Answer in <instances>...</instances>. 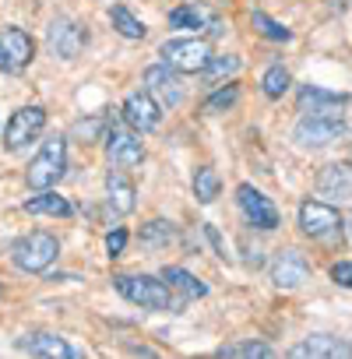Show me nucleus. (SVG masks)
Masks as SVG:
<instances>
[{"instance_id": "f257e3e1", "label": "nucleus", "mask_w": 352, "mask_h": 359, "mask_svg": "<svg viewBox=\"0 0 352 359\" xmlns=\"http://www.w3.org/2000/svg\"><path fill=\"white\" fill-rule=\"evenodd\" d=\"M113 285L123 299L141 310H180L184 299H172V289L155 275H113Z\"/></svg>"}, {"instance_id": "f03ea898", "label": "nucleus", "mask_w": 352, "mask_h": 359, "mask_svg": "<svg viewBox=\"0 0 352 359\" xmlns=\"http://www.w3.org/2000/svg\"><path fill=\"white\" fill-rule=\"evenodd\" d=\"M64 169H67V141H64L60 134H53L50 141H43V148H39L36 158L29 162L25 180H29L32 191H50L57 180L64 176Z\"/></svg>"}, {"instance_id": "7ed1b4c3", "label": "nucleus", "mask_w": 352, "mask_h": 359, "mask_svg": "<svg viewBox=\"0 0 352 359\" xmlns=\"http://www.w3.org/2000/svg\"><path fill=\"white\" fill-rule=\"evenodd\" d=\"M345 120L338 116V109H324V113H303L299 123L292 127V137L299 148H327L338 137H345Z\"/></svg>"}, {"instance_id": "20e7f679", "label": "nucleus", "mask_w": 352, "mask_h": 359, "mask_svg": "<svg viewBox=\"0 0 352 359\" xmlns=\"http://www.w3.org/2000/svg\"><path fill=\"white\" fill-rule=\"evenodd\" d=\"M57 254H60L57 236H53V233H43V229L18 236L15 247H11V261H15L22 271H32V275L46 271V268L57 261Z\"/></svg>"}, {"instance_id": "39448f33", "label": "nucleus", "mask_w": 352, "mask_h": 359, "mask_svg": "<svg viewBox=\"0 0 352 359\" xmlns=\"http://www.w3.org/2000/svg\"><path fill=\"white\" fill-rule=\"evenodd\" d=\"M162 60L176 71V74H201L205 71V64L212 60V50H208V43L205 39H165L162 43Z\"/></svg>"}, {"instance_id": "423d86ee", "label": "nucleus", "mask_w": 352, "mask_h": 359, "mask_svg": "<svg viewBox=\"0 0 352 359\" xmlns=\"http://www.w3.org/2000/svg\"><path fill=\"white\" fill-rule=\"evenodd\" d=\"M299 229L310 240L331 243V240H341V215L327 201H303L299 205Z\"/></svg>"}, {"instance_id": "0eeeda50", "label": "nucleus", "mask_w": 352, "mask_h": 359, "mask_svg": "<svg viewBox=\"0 0 352 359\" xmlns=\"http://www.w3.org/2000/svg\"><path fill=\"white\" fill-rule=\"evenodd\" d=\"M36 57V43L25 29L18 25H8V29H0V71H8V74H22Z\"/></svg>"}, {"instance_id": "6e6552de", "label": "nucleus", "mask_w": 352, "mask_h": 359, "mask_svg": "<svg viewBox=\"0 0 352 359\" xmlns=\"http://www.w3.org/2000/svg\"><path fill=\"white\" fill-rule=\"evenodd\" d=\"M43 127H46V109H43V106H22V109H15L11 120H8L4 144H8L11 151H22L29 141H36V137L43 134Z\"/></svg>"}, {"instance_id": "1a4fd4ad", "label": "nucleus", "mask_w": 352, "mask_h": 359, "mask_svg": "<svg viewBox=\"0 0 352 359\" xmlns=\"http://www.w3.org/2000/svg\"><path fill=\"white\" fill-rule=\"evenodd\" d=\"M236 201H240L243 219H247L254 229H264V233L278 229V208H275V205H271V198H264L257 187L240 184V187H236Z\"/></svg>"}, {"instance_id": "9d476101", "label": "nucleus", "mask_w": 352, "mask_h": 359, "mask_svg": "<svg viewBox=\"0 0 352 359\" xmlns=\"http://www.w3.org/2000/svg\"><path fill=\"white\" fill-rule=\"evenodd\" d=\"M317 194L327 205L352 201V162H331L317 172Z\"/></svg>"}, {"instance_id": "9b49d317", "label": "nucleus", "mask_w": 352, "mask_h": 359, "mask_svg": "<svg viewBox=\"0 0 352 359\" xmlns=\"http://www.w3.org/2000/svg\"><path fill=\"white\" fill-rule=\"evenodd\" d=\"M18 348L29 352V355H43V359H81L85 355L78 345H71L57 331H32L18 341Z\"/></svg>"}, {"instance_id": "f8f14e48", "label": "nucleus", "mask_w": 352, "mask_h": 359, "mask_svg": "<svg viewBox=\"0 0 352 359\" xmlns=\"http://www.w3.org/2000/svg\"><path fill=\"white\" fill-rule=\"evenodd\" d=\"M123 120L137 130V134H148L162 123V106L155 102L151 92H134L123 99Z\"/></svg>"}, {"instance_id": "ddd939ff", "label": "nucleus", "mask_w": 352, "mask_h": 359, "mask_svg": "<svg viewBox=\"0 0 352 359\" xmlns=\"http://www.w3.org/2000/svg\"><path fill=\"white\" fill-rule=\"evenodd\" d=\"M106 155H109L113 165L130 169V165H141V162H144V144H141L137 134H130V130H123V127H113V130L106 134Z\"/></svg>"}, {"instance_id": "4468645a", "label": "nucleus", "mask_w": 352, "mask_h": 359, "mask_svg": "<svg viewBox=\"0 0 352 359\" xmlns=\"http://www.w3.org/2000/svg\"><path fill=\"white\" fill-rule=\"evenodd\" d=\"M310 278V261L299 250H278L271 261V282L278 289H299Z\"/></svg>"}, {"instance_id": "2eb2a0df", "label": "nucleus", "mask_w": 352, "mask_h": 359, "mask_svg": "<svg viewBox=\"0 0 352 359\" xmlns=\"http://www.w3.org/2000/svg\"><path fill=\"white\" fill-rule=\"evenodd\" d=\"M292 359H352V345L334 334H310L289 352Z\"/></svg>"}, {"instance_id": "dca6fc26", "label": "nucleus", "mask_w": 352, "mask_h": 359, "mask_svg": "<svg viewBox=\"0 0 352 359\" xmlns=\"http://www.w3.org/2000/svg\"><path fill=\"white\" fill-rule=\"evenodd\" d=\"M85 43H88V36H85V29H81L78 22L57 18V22L50 25V50H53L60 60H74V57L85 50Z\"/></svg>"}, {"instance_id": "f3484780", "label": "nucleus", "mask_w": 352, "mask_h": 359, "mask_svg": "<svg viewBox=\"0 0 352 359\" xmlns=\"http://www.w3.org/2000/svg\"><path fill=\"white\" fill-rule=\"evenodd\" d=\"M144 92L158 95L162 106H180L184 102V88H180V78H176V71L169 64H158V67H148L144 71Z\"/></svg>"}, {"instance_id": "a211bd4d", "label": "nucleus", "mask_w": 352, "mask_h": 359, "mask_svg": "<svg viewBox=\"0 0 352 359\" xmlns=\"http://www.w3.org/2000/svg\"><path fill=\"white\" fill-rule=\"evenodd\" d=\"M169 25L172 29H208L212 36L222 32L215 11L212 8H201V4H180V8H172L169 11Z\"/></svg>"}, {"instance_id": "6ab92c4d", "label": "nucleus", "mask_w": 352, "mask_h": 359, "mask_svg": "<svg viewBox=\"0 0 352 359\" xmlns=\"http://www.w3.org/2000/svg\"><path fill=\"white\" fill-rule=\"evenodd\" d=\"M106 194H109V208L116 212V215H130L134 212V198H137V191H134V184L123 176V172H109L106 176Z\"/></svg>"}, {"instance_id": "aec40b11", "label": "nucleus", "mask_w": 352, "mask_h": 359, "mask_svg": "<svg viewBox=\"0 0 352 359\" xmlns=\"http://www.w3.org/2000/svg\"><path fill=\"white\" fill-rule=\"evenodd\" d=\"M25 212H29V215H53V219H71V215H74L71 201L60 198L57 191H39L36 198L25 201Z\"/></svg>"}, {"instance_id": "412c9836", "label": "nucleus", "mask_w": 352, "mask_h": 359, "mask_svg": "<svg viewBox=\"0 0 352 359\" xmlns=\"http://www.w3.org/2000/svg\"><path fill=\"white\" fill-rule=\"evenodd\" d=\"M162 282L169 285V289H176L184 299H201V296H208V285L201 282V278H194L191 271H184V268H162Z\"/></svg>"}, {"instance_id": "4be33fe9", "label": "nucleus", "mask_w": 352, "mask_h": 359, "mask_svg": "<svg viewBox=\"0 0 352 359\" xmlns=\"http://www.w3.org/2000/svg\"><path fill=\"white\" fill-rule=\"evenodd\" d=\"M348 102V95H338V92H327V88H317V85H306L303 92H299V109L306 113H324V109H338V106H345Z\"/></svg>"}, {"instance_id": "5701e85b", "label": "nucleus", "mask_w": 352, "mask_h": 359, "mask_svg": "<svg viewBox=\"0 0 352 359\" xmlns=\"http://www.w3.org/2000/svg\"><path fill=\"white\" fill-rule=\"evenodd\" d=\"M137 240H141V247H144V250H165V247L176 240V226H172V222H165V219H151L148 226H141Z\"/></svg>"}, {"instance_id": "b1692460", "label": "nucleus", "mask_w": 352, "mask_h": 359, "mask_svg": "<svg viewBox=\"0 0 352 359\" xmlns=\"http://www.w3.org/2000/svg\"><path fill=\"white\" fill-rule=\"evenodd\" d=\"M109 22H113V29L123 36V39H144V22L130 11V8H123V4H116L113 11H109Z\"/></svg>"}, {"instance_id": "393cba45", "label": "nucleus", "mask_w": 352, "mask_h": 359, "mask_svg": "<svg viewBox=\"0 0 352 359\" xmlns=\"http://www.w3.org/2000/svg\"><path fill=\"white\" fill-rule=\"evenodd\" d=\"M219 191H222L219 172H215L212 165H201V169L194 172V198H198L201 205H212V201L219 198Z\"/></svg>"}, {"instance_id": "a878e982", "label": "nucleus", "mask_w": 352, "mask_h": 359, "mask_svg": "<svg viewBox=\"0 0 352 359\" xmlns=\"http://www.w3.org/2000/svg\"><path fill=\"white\" fill-rule=\"evenodd\" d=\"M240 57H233V53H226V57H212L208 64H205V71H201V78L208 81V85H219V81H226V78H233L236 71H240Z\"/></svg>"}, {"instance_id": "bb28decb", "label": "nucleus", "mask_w": 352, "mask_h": 359, "mask_svg": "<svg viewBox=\"0 0 352 359\" xmlns=\"http://www.w3.org/2000/svg\"><path fill=\"white\" fill-rule=\"evenodd\" d=\"M219 355H243V359H271L275 355V348L271 345H264V341H254V338H247V341H229V345H222L219 348Z\"/></svg>"}, {"instance_id": "cd10ccee", "label": "nucleus", "mask_w": 352, "mask_h": 359, "mask_svg": "<svg viewBox=\"0 0 352 359\" xmlns=\"http://www.w3.org/2000/svg\"><path fill=\"white\" fill-rule=\"evenodd\" d=\"M250 22H254V29H257L264 39H271V43H289V39H292V32H289L282 22H275L271 15H264V11H250Z\"/></svg>"}, {"instance_id": "c85d7f7f", "label": "nucleus", "mask_w": 352, "mask_h": 359, "mask_svg": "<svg viewBox=\"0 0 352 359\" xmlns=\"http://www.w3.org/2000/svg\"><path fill=\"white\" fill-rule=\"evenodd\" d=\"M289 85H292V78H289V71L278 67V64L261 74V92H264L268 99H282V95L289 92Z\"/></svg>"}, {"instance_id": "c756f323", "label": "nucleus", "mask_w": 352, "mask_h": 359, "mask_svg": "<svg viewBox=\"0 0 352 359\" xmlns=\"http://www.w3.org/2000/svg\"><path fill=\"white\" fill-rule=\"evenodd\" d=\"M236 99H240V88L236 85H226V88H219V92H212L205 99V113H226V109L236 106Z\"/></svg>"}, {"instance_id": "7c9ffc66", "label": "nucleus", "mask_w": 352, "mask_h": 359, "mask_svg": "<svg viewBox=\"0 0 352 359\" xmlns=\"http://www.w3.org/2000/svg\"><path fill=\"white\" fill-rule=\"evenodd\" d=\"M331 282L341 289H352V261H338L331 264Z\"/></svg>"}, {"instance_id": "2f4dec72", "label": "nucleus", "mask_w": 352, "mask_h": 359, "mask_svg": "<svg viewBox=\"0 0 352 359\" xmlns=\"http://www.w3.org/2000/svg\"><path fill=\"white\" fill-rule=\"evenodd\" d=\"M123 247H127V233H123V229H113V233L106 236V254H109V257H120Z\"/></svg>"}, {"instance_id": "473e14b6", "label": "nucleus", "mask_w": 352, "mask_h": 359, "mask_svg": "<svg viewBox=\"0 0 352 359\" xmlns=\"http://www.w3.org/2000/svg\"><path fill=\"white\" fill-rule=\"evenodd\" d=\"M74 130H78V134H81L85 141H92V137H95V134L102 130V120H88V123H78Z\"/></svg>"}, {"instance_id": "72a5a7b5", "label": "nucleus", "mask_w": 352, "mask_h": 359, "mask_svg": "<svg viewBox=\"0 0 352 359\" xmlns=\"http://www.w3.org/2000/svg\"><path fill=\"white\" fill-rule=\"evenodd\" d=\"M205 236L212 240V247L219 250V257H226V247H222V240H219V233H215V226H205Z\"/></svg>"}]
</instances>
